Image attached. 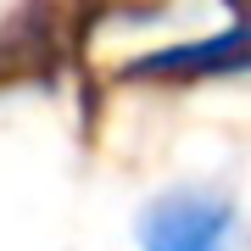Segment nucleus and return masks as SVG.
Returning <instances> with one entry per match:
<instances>
[{
    "label": "nucleus",
    "instance_id": "2",
    "mask_svg": "<svg viewBox=\"0 0 251 251\" xmlns=\"http://www.w3.org/2000/svg\"><path fill=\"white\" fill-rule=\"evenodd\" d=\"M240 73H246V34L240 23H229L224 34L140 50L123 67V78L128 84H206V78H240Z\"/></svg>",
    "mask_w": 251,
    "mask_h": 251
},
{
    "label": "nucleus",
    "instance_id": "1",
    "mask_svg": "<svg viewBox=\"0 0 251 251\" xmlns=\"http://www.w3.org/2000/svg\"><path fill=\"white\" fill-rule=\"evenodd\" d=\"M134 251H246V206L212 179L162 184L134 212Z\"/></svg>",
    "mask_w": 251,
    "mask_h": 251
}]
</instances>
